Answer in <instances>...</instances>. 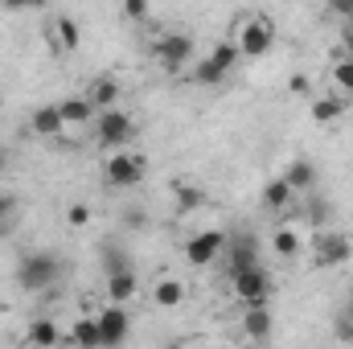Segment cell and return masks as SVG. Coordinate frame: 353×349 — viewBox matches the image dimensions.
Segmentation results:
<instances>
[{
	"label": "cell",
	"instance_id": "cell-1",
	"mask_svg": "<svg viewBox=\"0 0 353 349\" xmlns=\"http://www.w3.org/2000/svg\"><path fill=\"white\" fill-rule=\"evenodd\" d=\"M62 279V259L54 251H25L17 263V283L25 292H46Z\"/></svg>",
	"mask_w": 353,
	"mask_h": 349
},
{
	"label": "cell",
	"instance_id": "cell-2",
	"mask_svg": "<svg viewBox=\"0 0 353 349\" xmlns=\"http://www.w3.org/2000/svg\"><path fill=\"white\" fill-rule=\"evenodd\" d=\"M103 177H107V185L111 189H136V185H144V177H148V157L144 152H111L107 157V165H103Z\"/></svg>",
	"mask_w": 353,
	"mask_h": 349
},
{
	"label": "cell",
	"instance_id": "cell-3",
	"mask_svg": "<svg viewBox=\"0 0 353 349\" xmlns=\"http://www.w3.org/2000/svg\"><path fill=\"white\" fill-rule=\"evenodd\" d=\"M94 136H99V144L103 148H128L132 140H136V119L123 111V107H107V111H99L94 115Z\"/></svg>",
	"mask_w": 353,
	"mask_h": 349
},
{
	"label": "cell",
	"instance_id": "cell-4",
	"mask_svg": "<svg viewBox=\"0 0 353 349\" xmlns=\"http://www.w3.org/2000/svg\"><path fill=\"white\" fill-rule=\"evenodd\" d=\"M234 46H239L243 58H263L267 50L275 46V25H271L267 17H247V21H239Z\"/></svg>",
	"mask_w": 353,
	"mask_h": 349
},
{
	"label": "cell",
	"instance_id": "cell-5",
	"mask_svg": "<svg viewBox=\"0 0 353 349\" xmlns=\"http://www.w3.org/2000/svg\"><path fill=\"white\" fill-rule=\"evenodd\" d=\"M230 288H234V296H239L247 308L271 300V275H267L259 263H255V267H239V271H230Z\"/></svg>",
	"mask_w": 353,
	"mask_h": 349
},
{
	"label": "cell",
	"instance_id": "cell-6",
	"mask_svg": "<svg viewBox=\"0 0 353 349\" xmlns=\"http://www.w3.org/2000/svg\"><path fill=\"white\" fill-rule=\"evenodd\" d=\"M353 259V239L341 230H321L312 239V263L316 267H341Z\"/></svg>",
	"mask_w": 353,
	"mask_h": 349
},
{
	"label": "cell",
	"instance_id": "cell-7",
	"mask_svg": "<svg viewBox=\"0 0 353 349\" xmlns=\"http://www.w3.org/2000/svg\"><path fill=\"white\" fill-rule=\"evenodd\" d=\"M226 251V235L222 230H197L185 239V263L189 267H210L214 259H222Z\"/></svg>",
	"mask_w": 353,
	"mask_h": 349
},
{
	"label": "cell",
	"instance_id": "cell-8",
	"mask_svg": "<svg viewBox=\"0 0 353 349\" xmlns=\"http://www.w3.org/2000/svg\"><path fill=\"white\" fill-rule=\"evenodd\" d=\"M94 321H99L103 346H123V341L132 337V317H128V308L115 304V300H107V304L94 312Z\"/></svg>",
	"mask_w": 353,
	"mask_h": 349
},
{
	"label": "cell",
	"instance_id": "cell-9",
	"mask_svg": "<svg viewBox=\"0 0 353 349\" xmlns=\"http://www.w3.org/2000/svg\"><path fill=\"white\" fill-rule=\"evenodd\" d=\"M152 54H157V62L176 74V70H185L189 66V58H193V37L189 33H165L157 46H152Z\"/></svg>",
	"mask_w": 353,
	"mask_h": 349
},
{
	"label": "cell",
	"instance_id": "cell-10",
	"mask_svg": "<svg viewBox=\"0 0 353 349\" xmlns=\"http://www.w3.org/2000/svg\"><path fill=\"white\" fill-rule=\"evenodd\" d=\"M29 128H33V136H41V140H58V136L66 132L62 107H58V103H41V107L29 115Z\"/></svg>",
	"mask_w": 353,
	"mask_h": 349
},
{
	"label": "cell",
	"instance_id": "cell-11",
	"mask_svg": "<svg viewBox=\"0 0 353 349\" xmlns=\"http://www.w3.org/2000/svg\"><path fill=\"white\" fill-rule=\"evenodd\" d=\"M103 283H107V300H115V304H128V300H136V296H140V279H136V271H132V267L103 275Z\"/></svg>",
	"mask_w": 353,
	"mask_h": 349
},
{
	"label": "cell",
	"instance_id": "cell-12",
	"mask_svg": "<svg viewBox=\"0 0 353 349\" xmlns=\"http://www.w3.org/2000/svg\"><path fill=\"white\" fill-rule=\"evenodd\" d=\"M271 251H275L279 259H296V255L304 251V230L292 226V222L275 226V230H271Z\"/></svg>",
	"mask_w": 353,
	"mask_h": 349
},
{
	"label": "cell",
	"instance_id": "cell-13",
	"mask_svg": "<svg viewBox=\"0 0 353 349\" xmlns=\"http://www.w3.org/2000/svg\"><path fill=\"white\" fill-rule=\"evenodd\" d=\"M222 255L230 259V271L255 267V263H259V243H255V235H239V239H226V251H222Z\"/></svg>",
	"mask_w": 353,
	"mask_h": 349
},
{
	"label": "cell",
	"instance_id": "cell-14",
	"mask_svg": "<svg viewBox=\"0 0 353 349\" xmlns=\"http://www.w3.org/2000/svg\"><path fill=\"white\" fill-rule=\"evenodd\" d=\"M243 333H247L251 341H271V333H275V317L267 312V304H251V308L243 312Z\"/></svg>",
	"mask_w": 353,
	"mask_h": 349
},
{
	"label": "cell",
	"instance_id": "cell-15",
	"mask_svg": "<svg viewBox=\"0 0 353 349\" xmlns=\"http://www.w3.org/2000/svg\"><path fill=\"white\" fill-rule=\"evenodd\" d=\"M58 107H62V119H66V128L94 123V115H99V107L90 103V94H70V99H62Z\"/></svg>",
	"mask_w": 353,
	"mask_h": 349
},
{
	"label": "cell",
	"instance_id": "cell-16",
	"mask_svg": "<svg viewBox=\"0 0 353 349\" xmlns=\"http://www.w3.org/2000/svg\"><path fill=\"white\" fill-rule=\"evenodd\" d=\"M283 181H288L296 193H312V189H316V181H321V173H316V165H312L308 157H296V161L283 169Z\"/></svg>",
	"mask_w": 353,
	"mask_h": 349
},
{
	"label": "cell",
	"instance_id": "cell-17",
	"mask_svg": "<svg viewBox=\"0 0 353 349\" xmlns=\"http://www.w3.org/2000/svg\"><path fill=\"white\" fill-rule=\"evenodd\" d=\"M50 29H54V50H58V54H74V50H79L83 29H79V21H74V17H54V21H50Z\"/></svg>",
	"mask_w": 353,
	"mask_h": 349
},
{
	"label": "cell",
	"instance_id": "cell-18",
	"mask_svg": "<svg viewBox=\"0 0 353 349\" xmlns=\"http://www.w3.org/2000/svg\"><path fill=\"white\" fill-rule=\"evenodd\" d=\"M205 201H210V197H205L201 185H193V181H173V206H176L181 218H185V214H197Z\"/></svg>",
	"mask_w": 353,
	"mask_h": 349
},
{
	"label": "cell",
	"instance_id": "cell-19",
	"mask_svg": "<svg viewBox=\"0 0 353 349\" xmlns=\"http://www.w3.org/2000/svg\"><path fill=\"white\" fill-rule=\"evenodd\" d=\"M152 304H157V308H181V304H185V279L161 275V279L152 283Z\"/></svg>",
	"mask_w": 353,
	"mask_h": 349
},
{
	"label": "cell",
	"instance_id": "cell-20",
	"mask_svg": "<svg viewBox=\"0 0 353 349\" xmlns=\"http://www.w3.org/2000/svg\"><path fill=\"white\" fill-rule=\"evenodd\" d=\"M90 103L99 107V111H107V107H119V79H111V74H99L94 83H90Z\"/></svg>",
	"mask_w": 353,
	"mask_h": 349
},
{
	"label": "cell",
	"instance_id": "cell-21",
	"mask_svg": "<svg viewBox=\"0 0 353 349\" xmlns=\"http://www.w3.org/2000/svg\"><path fill=\"white\" fill-rule=\"evenodd\" d=\"M292 197H296V189L283 181V177H271L263 185V206L267 210H275V214H283L288 206H292Z\"/></svg>",
	"mask_w": 353,
	"mask_h": 349
},
{
	"label": "cell",
	"instance_id": "cell-22",
	"mask_svg": "<svg viewBox=\"0 0 353 349\" xmlns=\"http://www.w3.org/2000/svg\"><path fill=\"white\" fill-rule=\"evenodd\" d=\"M345 94H325V99H312V119L316 123H337L345 119Z\"/></svg>",
	"mask_w": 353,
	"mask_h": 349
},
{
	"label": "cell",
	"instance_id": "cell-23",
	"mask_svg": "<svg viewBox=\"0 0 353 349\" xmlns=\"http://www.w3.org/2000/svg\"><path fill=\"white\" fill-rule=\"evenodd\" d=\"M25 341H29V346H62L66 337H62V329H58V325H54L50 317H37V321L29 325Z\"/></svg>",
	"mask_w": 353,
	"mask_h": 349
},
{
	"label": "cell",
	"instance_id": "cell-24",
	"mask_svg": "<svg viewBox=\"0 0 353 349\" xmlns=\"http://www.w3.org/2000/svg\"><path fill=\"white\" fill-rule=\"evenodd\" d=\"M70 341H74V346H83V349H99V346H103V333H99V321H94V312L74 321V329H70Z\"/></svg>",
	"mask_w": 353,
	"mask_h": 349
},
{
	"label": "cell",
	"instance_id": "cell-25",
	"mask_svg": "<svg viewBox=\"0 0 353 349\" xmlns=\"http://www.w3.org/2000/svg\"><path fill=\"white\" fill-rule=\"evenodd\" d=\"M226 79H230V70H222L210 54H205V58L197 62V70H193V83H197V87H222Z\"/></svg>",
	"mask_w": 353,
	"mask_h": 349
},
{
	"label": "cell",
	"instance_id": "cell-26",
	"mask_svg": "<svg viewBox=\"0 0 353 349\" xmlns=\"http://www.w3.org/2000/svg\"><path fill=\"white\" fill-rule=\"evenodd\" d=\"M337 94H353V54H337L333 58V70H329Z\"/></svg>",
	"mask_w": 353,
	"mask_h": 349
},
{
	"label": "cell",
	"instance_id": "cell-27",
	"mask_svg": "<svg viewBox=\"0 0 353 349\" xmlns=\"http://www.w3.org/2000/svg\"><path fill=\"white\" fill-rule=\"evenodd\" d=\"M329 218H333V206L325 197H316V189H312L308 201H304V222L308 226H329Z\"/></svg>",
	"mask_w": 353,
	"mask_h": 349
},
{
	"label": "cell",
	"instance_id": "cell-28",
	"mask_svg": "<svg viewBox=\"0 0 353 349\" xmlns=\"http://www.w3.org/2000/svg\"><path fill=\"white\" fill-rule=\"evenodd\" d=\"M210 58H214V62H218L222 70H230V74H234V66L243 62V54H239V46H234V37H230V41H218V46L210 50Z\"/></svg>",
	"mask_w": 353,
	"mask_h": 349
},
{
	"label": "cell",
	"instance_id": "cell-29",
	"mask_svg": "<svg viewBox=\"0 0 353 349\" xmlns=\"http://www.w3.org/2000/svg\"><path fill=\"white\" fill-rule=\"evenodd\" d=\"M99 263H103V275H111V271H123V267H132V259L123 255V247H115V243H103V251H99Z\"/></svg>",
	"mask_w": 353,
	"mask_h": 349
},
{
	"label": "cell",
	"instance_id": "cell-30",
	"mask_svg": "<svg viewBox=\"0 0 353 349\" xmlns=\"http://www.w3.org/2000/svg\"><path fill=\"white\" fill-rule=\"evenodd\" d=\"M66 226H74V230L90 226V206L87 201H70V206H66Z\"/></svg>",
	"mask_w": 353,
	"mask_h": 349
},
{
	"label": "cell",
	"instance_id": "cell-31",
	"mask_svg": "<svg viewBox=\"0 0 353 349\" xmlns=\"http://www.w3.org/2000/svg\"><path fill=\"white\" fill-rule=\"evenodd\" d=\"M152 12V0H123V17L128 21H148Z\"/></svg>",
	"mask_w": 353,
	"mask_h": 349
},
{
	"label": "cell",
	"instance_id": "cell-32",
	"mask_svg": "<svg viewBox=\"0 0 353 349\" xmlns=\"http://www.w3.org/2000/svg\"><path fill=\"white\" fill-rule=\"evenodd\" d=\"M329 12L337 21H353V0H329Z\"/></svg>",
	"mask_w": 353,
	"mask_h": 349
},
{
	"label": "cell",
	"instance_id": "cell-33",
	"mask_svg": "<svg viewBox=\"0 0 353 349\" xmlns=\"http://www.w3.org/2000/svg\"><path fill=\"white\" fill-rule=\"evenodd\" d=\"M308 87H312V83H308L304 74H292V79H288V90H292L296 99H304V94H308Z\"/></svg>",
	"mask_w": 353,
	"mask_h": 349
},
{
	"label": "cell",
	"instance_id": "cell-34",
	"mask_svg": "<svg viewBox=\"0 0 353 349\" xmlns=\"http://www.w3.org/2000/svg\"><path fill=\"white\" fill-rule=\"evenodd\" d=\"M12 214H17V197H12V193H0V222L12 218Z\"/></svg>",
	"mask_w": 353,
	"mask_h": 349
},
{
	"label": "cell",
	"instance_id": "cell-35",
	"mask_svg": "<svg viewBox=\"0 0 353 349\" xmlns=\"http://www.w3.org/2000/svg\"><path fill=\"white\" fill-rule=\"evenodd\" d=\"M123 222H128V226H144L148 218H144V210H128V214H123Z\"/></svg>",
	"mask_w": 353,
	"mask_h": 349
},
{
	"label": "cell",
	"instance_id": "cell-36",
	"mask_svg": "<svg viewBox=\"0 0 353 349\" xmlns=\"http://www.w3.org/2000/svg\"><path fill=\"white\" fill-rule=\"evenodd\" d=\"M4 8H37V4H46V0H0Z\"/></svg>",
	"mask_w": 353,
	"mask_h": 349
},
{
	"label": "cell",
	"instance_id": "cell-37",
	"mask_svg": "<svg viewBox=\"0 0 353 349\" xmlns=\"http://www.w3.org/2000/svg\"><path fill=\"white\" fill-rule=\"evenodd\" d=\"M345 317H350V325L341 329V337H350V341H353V304H350V312H345Z\"/></svg>",
	"mask_w": 353,
	"mask_h": 349
}]
</instances>
